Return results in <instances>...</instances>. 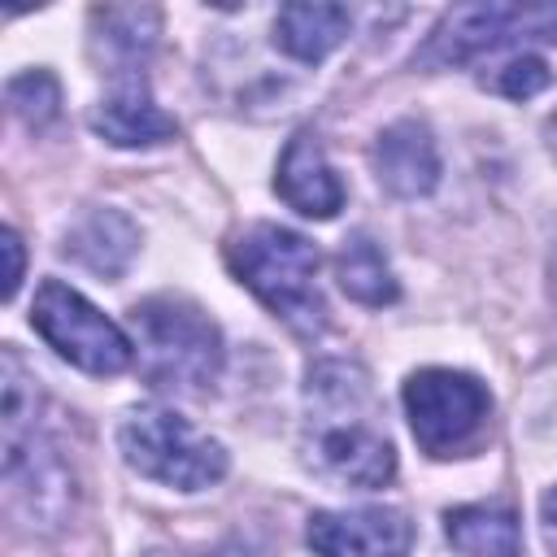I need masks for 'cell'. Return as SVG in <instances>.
<instances>
[{"instance_id":"d6986e66","label":"cell","mask_w":557,"mask_h":557,"mask_svg":"<svg viewBox=\"0 0 557 557\" xmlns=\"http://www.w3.org/2000/svg\"><path fill=\"white\" fill-rule=\"evenodd\" d=\"M540 522H544V540H548V548L557 557V487L540 500Z\"/></svg>"},{"instance_id":"5bb4252c","label":"cell","mask_w":557,"mask_h":557,"mask_svg":"<svg viewBox=\"0 0 557 557\" xmlns=\"http://www.w3.org/2000/svg\"><path fill=\"white\" fill-rule=\"evenodd\" d=\"M335 278H339L344 296H352L357 305H370V309H383L400 296L396 274H392V265L383 261V252L370 235L344 239V248L335 257Z\"/></svg>"},{"instance_id":"9c48e42d","label":"cell","mask_w":557,"mask_h":557,"mask_svg":"<svg viewBox=\"0 0 557 557\" xmlns=\"http://www.w3.org/2000/svg\"><path fill=\"white\" fill-rule=\"evenodd\" d=\"M278 196L305 218H335L344 209V183L331 170L313 131H296L278 157Z\"/></svg>"},{"instance_id":"6da1fadb","label":"cell","mask_w":557,"mask_h":557,"mask_svg":"<svg viewBox=\"0 0 557 557\" xmlns=\"http://www.w3.org/2000/svg\"><path fill=\"white\" fill-rule=\"evenodd\" d=\"M305 461L344 487H383L396 474V448L370 374L357 361H318L305 379Z\"/></svg>"},{"instance_id":"277c9868","label":"cell","mask_w":557,"mask_h":557,"mask_svg":"<svg viewBox=\"0 0 557 557\" xmlns=\"http://www.w3.org/2000/svg\"><path fill=\"white\" fill-rule=\"evenodd\" d=\"M117 444L135 474L178 487V492H200V487L218 483L231 466L226 448L213 435L196 431L174 409H157V405L131 409L117 431Z\"/></svg>"},{"instance_id":"5b68a950","label":"cell","mask_w":557,"mask_h":557,"mask_svg":"<svg viewBox=\"0 0 557 557\" xmlns=\"http://www.w3.org/2000/svg\"><path fill=\"white\" fill-rule=\"evenodd\" d=\"M30 326L48 339V348H57V357H65L87 374H122L135 357L126 331L61 278L39 283L30 305Z\"/></svg>"},{"instance_id":"8fae6325","label":"cell","mask_w":557,"mask_h":557,"mask_svg":"<svg viewBox=\"0 0 557 557\" xmlns=\"http://www.w3.org/2000/svg\"><path fill=\"white\" fill-rule=\"evenodd\" d=\"M348 26L352 13L344 4H283L274 17V48H283L292 61L318 65L344 44Z\"/></svg>"},{"instance_id":"ffe728a7","label":"cell","mask_w":557,"mask_h":557,"mask_svg":"<svg viewBox=\"0 0 557 557\" xmlns=\"http://www.w3.org/2000/svg\"><path fill=\"white\" fill-rule=\"evenodd\" d=\"M209 557H252V553L239 548V544H226V548H218V553H209Z\"/></svg>"},{"instance_id":"8992f818","label":"cell","mask_w":557,"mask_h":557,"mask_svg":"<svg viewBox=\"0 0 557 557\" xmlns=\"http://www.w3.org/2000/svg\"><path fill=\"white\" fill-rule=\"evenodd\" d=\"M487 409H492L487 387L461 370L431 366V370L409 374L405 383L409 431L431 457H453L466 444H474L487 422Z\"/></svg>"},{"instance_id":"ba28073f","label":"cell","mask_w":557,"mask_h":557,"mask_svg":"<svg viewBox=\"0 0 557 557\" xmlns=\"http://www.w3.org/2000/svg\"><path fill=\"white\" fill-rule=\"evenodd\" d=\"M374 170H379V183L400 200L431 196L440 183V148L426 122L418 117L392 122L374 144Z\"/></svg>"},{"instance_id":"2e32d148","label":"cell","mask_w":557,"mask_h":557,"mask_svg":"<svg viewBox=\"0 0 557 557\" xmlns=\"http://www.w3.org/2000/svg\"><path fill=\"white\" fill-rule=\"evenodd\" d=\"M548 65L535 57V52H513L505 57L500 65H492V74H479V83L496 96H509V100H531L548 87Z\"/></svg>"},{"instance_id":"52a82bcc","label":"cell","mask_w":557,"mask_h":557,"mask_svg":"<svg viewBox=\"0 0 557 557\" xmlns=\"http://www.w3.org/2000/svg\"><path fill=\"white\" fill-rule=\"evenodd\" d=\"M318 557H409L413 522L392 505L366 509H318L305 527Z\"/></svg>"},{"instance_id":"7a4b0ae2","label":"cell","mask_w":557,"mask_h":557,"mask_svg":"<svg viewBox=\"0 0 557 557\" xmlns=\"http://www.w3.org/2000/svg\"><path fill=\"white\" fill-rule=\"evenodd\" d=\"M235 278L300 339L326 331V300L318 292V248L274 222H252L226 244Z\"/></svg>"},{"instance_id":"ac0fdd59","label":"cell","mask_w":557,"mask_h":557,"mask_svg":"<svg viewBox=\"0 0 557 557\" xmlns=\"http://www.w3.org/2000/svg\"><path fill=\"white\" fill-rule=\"evenodd\" d=\"M4 244V257H9V270H4V300H13L17 296V283H22V239H17V231L13 226H4V235H0Z\"/></svg>"},{"instance_id":"e0dca14e","label":"cell","mask_w":557,"mask_h":557,"mask_svg":"<svg viewBox=\"0 0 557 557\" xmlns=\"http://www.w3.org/2000/svg\"><path fill=\"white\" fill-rule=\"evenodd\" d=\"M9 104L17 117H26L30 126H44L57 117V104H61V91H57V78L48 70H35V74H17L9 83Z\"/></svg>"},{"instance_id":"7c38bea8","label":"cell","mask_w":557,"mask_h":557,"mask_svg":"<svg viewBox=\"0 0 557 557\" xmlns=\"http://www.w3.org/2000/svg\"><path fill=\"white\" fill-rule=\"evenodd\" d=\"M135 244H139V231L131 226L126 213L117 209H96L87 213L74 231H70V244L65 252L74 261H83L87 270L104 274V278H117L126 270V261L135 257Z\"/></svg>"},{"instance_id":"30bf717a","label":"cell","mask_w":557,"mask_h":557,"mask_svg":"<svg viewBox=\"0 0 557 557\" xmlns=\"http://www.w3.org/2000/svg\"><path fill=\"white\" fill-rule=\"evenodd\" d=\"M91 126L96 135H104L113 148H152L178 135V122L148 96L144 78L131 74L122 78L96 109H91Z\"/></svg>"},{"instance_id":"3957f363","label":"cell","mask_w":557,"mask_h":557,"mask_svg":"<svg viewBox=\"0 0 557 557\" xmlns=\"http://www.w3.org/2000/svg\"><path fill=\"white\" fill-rule=\"evenodd\" d=\"M139 370L152 387L200 392L222 370V331L187 296H148L131 309Z\"/></svg>"},{"instance_id":"4fadbf2b","label":"cell","mask_w":557,"mask_h":557,"mask_svg":"<svg viewBox=\"0 0 557 557\" xmlns=\"http://www.w3.org/2000/svg\"><path fill=\"white\" fill-rule=\"evenodd\" d=\"M444 535L466 557H518L522 535L518 518L496 505H461L444 513Z\"/></svg>"},{"instance_id":"9a60e30c","label":"cell","mask_w":557,"mask_h":557,"mask_svg":"<svg viewBox=\"0 0 557 557\" xmlns=\"http://www.w3.org/2000/svg\"><path fill=\"white\" fill-rule=\"evenodd\" d=\"M91 17L104 26V44L126 61V70H135L157 39V9H96Z\"/></svg>"}]
</instances>
